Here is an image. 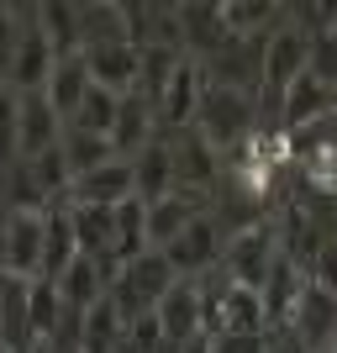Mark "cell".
Masks as SVG:
<instances>
[{
	"label": "cell",
	"instance_id": "35",
	"mask_svg": "<svg viewBox=\"0 0 337 353\" xmlns=\"http://www.w3.org/2000/svg\"><path fill=\"white\" fill-rule=\"evenodd\" d=\"M332 37H337V27H332Z\"/></svg>",
	"mask_w": 337,
	"mask_h": 353
},
{
	"label": "cell",
	"instance_id": "36",
	"mask_svg": "<svg viewBox=\"0 0 337 353\" xmlns=\"http://www.w3.org/2000/svg\"><path fill=\"white\" fill-rule=\"evenodd\" d=\"M74 353H79V348H74Z\"/></svg>",
	"mask_w": 337,
	"mask_h": 353
},
{
	"label": "cell",
	"instance_id": "17",
	"mask_svg": "<svg viewBox=\"0 0 337 353\" xmlns=\"http://www.w3.org/2000/svg\"><path fill=\"white\" fill-rule=\"evenodd\" d=\"M205 216V195H195V190H174V195H163V201H153L147 206V243L153 248H169L190 221H201Z\"/></svg>",
	"mask_w": 337,
	"mask_h": 353
},
{
	"label": "cell",
	"instance_id": "3",
	"mask_svg": "<svg viewBox=\"0 0 337 353\" xmlns=\"http://www.w3.org/2000/svg\"><path fill=\"white\" fill-rule=\"evenodd\" d=\"M311 43L316 32H306L300 21L279 27L264 37V53H258V79H264V105H285V90L311 69Z\"/></svg>",
	"mask_w": 337,
	"mask_h": 353
},
{
	"label": "cell",
	"instance_id": "2",
	"mask_svg": "<svg viewBox=\"0 0 337 353\" xmlns=\"http://www.w3.org/2000/svg\"><path fill=\"white\" fill-rule=\"evenodd\" d=\"M48 253V211L43 206H11L0 227V274L11 280H43Z\"/></svg>",
	"mask_w": 337,
	"mask_h": 353
},
{
	"label": "cell",
	"instance_id": "22",
	"mask_svg": "<svg viewBox=\"0 0 337 353\" xmlns=\"http://www.w3.org/2000/svg\"><path fill=\"white\" fill-rule=\"evenodd\" d=\"M127 343V316L116 311V301L105 295L95 306L85 311V322H79V353H116Z\"/></svg>",
	"mask_w": 337,
	"mask_h": 353
},
{
	"label": "cell",
	"instance_id": "5",
	"mask_svg": "<svg viewBox=\"0 0 337 353\" xmlns=\"http://www.w3.org/2000/svg\"><path fill=\"white\" fill-rule=\"evenodd\" d=\"M279 264V237L269 221L248 227V232H232L227 237V253H221V269H227V280L243 285V290H264L269 269Z\"/></svg>",
	"mask_w": 337,
	"mask_h": 353
},
{
	"label": "cell",
	"instance_id": "34",
	"mask_svg": "<svg viewBox=\"0 0 337 353\" xmlns=\"http://www.w3.org/2000/svg\"><path fill=\"white\" fill-rule=\"evenodd\" d=\"M32 353H53V348H48V343H37V348H32Z\"/></svg>",
	"mask_w": 337,
	"mask_h": 353
},
{
	"label": "cell",
	"instance_id": "12",
	"mask_svg": "<svg viewBox=\"0 0 337 353\" xmlns=\"http://www.w3.org/2000/svg\"><path fill=\"white\" fill-rule=\"evenodd\" d=\"M285 332H295L311 353H322L327 343L337 338V295L316 290V285L306 280V290H300V301H295V311H290V322H285Z\"/></svg>",
	"mask_w": 337,
	"mask_h": 353
},
{
	"label": "cell",
	"instance_id": "9",
	"mask_svg": "<svg viewBox=\"0 0 337 353\" xmlns=\"http://www.w3.org/2000/svg\"><path fill=\"white\" fill-rule=\"evenodd\" d=\"M159 327H163V343L169 348H185L190 338H205V295L195 280H174V290L159 301Z\"/></svg>",
	"mask_w": 337,
	"mask_h": 353
},
{
	"label": "cell",
	"instance_id": "7",
	"mask_svg": "<svg viewBox=\"0 0 337 353\" xmlns=\"http://www.w3.org/2000/svg\"><path fill=\"white\" fill-rule=\"evenodd\" d=\"M227 237H232V232H221V221L205 211L201 221H190V227L163 248V259H169V269H174L179 280H201V274H211V269L221 264Z\"/></svg>",
	"mask_w": 337,
	"mask_h": 353
},
{
	"label": "cell",
	"instance_id": "21",
	"mask_svg": "<svg viewBox=\"0 0 337 353\" xmlns=\"http://www.w3.org/2000/svg\"><path fill=\"white\" fill-rule=\"evenodd\" d=\"M43 95H48V105L59 111V121L69 127L74 111H79V101L90 95V69H85V59H79V53H74V59H59V63H53V74H48V90H43Z\"/></svg>",
	"mask_w": 337,
	"mask_h": 353
},
{
	"label": "cell",
	"instance_id": "8",
	"mask_svg": "<svg viewBox=\"0 0 337 353\" xmlns=\"http://www.w3.org/2000/svg\"><path fill=\"white\" fill-rule=\"evenodd\" d=\"M85 69H90V85L111 90V95H132L137 90V74H143V48L116 37V43H90L85 53Z\"/></svg>",
	"mask_w": 337,
	"mask_h": 353
},
{
	"label": "cell",
	"instance_id": "26",
	"mask_svg": "<svg viewBox=\"0 0 337 353\" xmlns=\"http://www.w3.org/2000/svg\"><path fill=\"white\" fill-rule=\"evenodd\" d=\"M79 259V243H74V221L69 211H48V253H43V280H59L63 269Z\"/></svg>",
	"mask_w": 337,
	"mask_h": 353
},
{
	"label": "cell",
	"instance_id": "23",
	"mask_svg": "<svg viewBox=\"0 0 337 353\" xmlns=\"http://www.w3.org/2000/svg\"><path fill=\"white\" fill-rule=\"evenodd\" d=\"M59 153H63V163H69V174H74V179L116 159V148H111V137L79 132V127H63V137H59Z\"/></svg>",
	"mask_w": 337,
	"mask_h": 353
},
{
	"label": "cell",
	"instance_id": "29",
	"mask_svg": "<svg viewBox=\"0 0 337 353\" xmlns=\"http://www.w3.org/2000/svg\"><path fill=\"white\" fill-rule=\"evenodd\" d=\"M21 6H0V79L11 74V63H16V43H21Z\"/></svg>",
	"mask_w": 337,
	"mask_h": 353
},
{
	"label": "cell",
	"instance_id": "27",
	"mask_svg": "<svg viewBox=\"0 0 337 353\" xmlns=\"http://www.w3.org/2000/svg\"><path fill=\"white\" fill-rule=\"evenodd\" d=\"M116 111H121V95H111V90L90 85V95L79 101V111H74L69 127H79V132H95V137H111V127H116Z\"/></svg>",
	"mask_w": 337,
	"mask_h": 353
},
{
	"label": "cell",
	"instance_id": "16",
	"mask_svg": "<svg viewBox=\"0 0 337 353\" xmlns=\"http://www.w3.org/2000/svg\"><path fill=\"white\" fill-rule=\"evenodd\" d=\"M27 285L0 274V353H32L37 332H32V311H27Z\"/></svg>",
	"mask_w": 337,
	"mask_h": 353
},
{
	"label": "cell",
	"instance_id": "24",
	"mask_svg": "<svg viewBox=\"0 0 337 353\" xmlns=\"http://www.w3.org/2000/svg\"><path fill=\"white\" fill-rule=\"evenodd\" d=\"M143 253H153V243H147V206L132 195V201L116 206V274H121V264H132Z\"/></svg>",
	"mask_w": 337,
	"mask_h": 353
},
{
	"label": "cell",
	"instance_id": "18",
	"mask_svg": "<svg viewBox=\"0 0 337 353\" xmlns=\"http://www.w3.org/2000/svg\"><path fill=\"white\" fill-rule=\"evenodd\" d=\"M327 117H332V85L306 69L290 90H285L279 121H285V132H300V127H316V121H327Z\"/></svg>",
	"mask_w": 337,
	"mask_h": 353
},
{
	"label": "cell",
	"instance_id": "33",
	"mask_svg": "<svg viewBox=\"0 0 337 353\" xmlns=\"http://www.w3.org/2000/svg\"><path fill=\"white\" fill-rule=\"evenodd\" d=\"M116 353H137V348H132V343H121V348H116Z\"/></svg>",
	"mask_w": 337,
	"mask_h": 353
},
{
	"label": "cell",
	"instance_id": "14",
	"mask_svg": "<svg viewBox=\"0 0 337 353\" xmlns=\"http://www.w3.org/2000/svg\"><path fill=\"white\" fill-rule=\"evenodd\" d=\"M111 280H116V274H111L101 259H85V253H79V259H74V264L63 269L53 285H59V295H63V311L85 316L95 301H105V295H111Z\"/></svg>",
	"mask_w": 337,
	"mask_h": 353
},
{
	"label": "cell",
	"instance_id": "11",
	"mask_svg": "<svg viewBox=\"0 0 337 353\" xmlns=\"http://www.w3.org/2000/svg\"><path fill=\"white\" fill-rule=\"evenodd\" d=\"M59 137H63V121L48 105V95H16V153H21V163L59 148Z\"/></svg>",
	"mask_w": 337,
	"mask_h": 353
},
{
	"label": "cell",
	"instance_id": "4",
	"mask_svg": "<svg viewBox=\"0 0 337 353\" xmlns=\"http://www.w3.org/2000/svg\"><path fill=\"white\" fill-rule=\"evenodd\" d=\"M174 280L179 274L169 269V259H163L159 248L132 259V264H121V274L111 280V301H116V311L127 316V327H132L137 316H147V311H159V301L174 290Z\"/></svg>",
	"mask_w": 337,
	"mask_h": 353
},
{
	"label": "cell",
	"instance_id": "6",
	"mask_svg": "<svg viewBox=\"0 0 337 353\" xmlns=\"http://www.w3.org/2000/svg\"><path fill=\"white\" fill-rule=\"evenodd\" d=\"M21 43H16V63L6 74V90L11 95H43L48 90V74L59 63V48L48 43V32L37 27V6H21Z\"/></svg>",
	"mask_w": 337,
	"mask_h": 353
},
{
	"label": "cell",
	"instance_id": "28",
	"mask_svg": "<svg viewBox=\"0 0 337 353\" xmlns=\"http://www.w3.org/2000/svg\"><path fill=\"white\" fill-rule=\"evenodd\" d=\"M306 280L316 285V290L337 295V232L327 237L322 248H316V259H311V264H306Z\"/></svg>",
	"mask_w": 337,
	"mask_h": 353
},
{
	"label": "cell",
	"instance_id": "20",
	"mask_svg": "<svg viewBox=\"0 0 337 353\" xmlns=\"http://www.w3.org/2000/svg\"><path fill=\"white\" fill-rule=\"evenodd\" d=\"M174 21H179V37L195 53H211V59H216L221 48L237 43L232 32H227V21H221V6H174Z\"/></svg>",
	"mask_w": 337,
	"mask_h": 353
},
{
	"label": "cell",
	"instance_id": "10",
	"mask_svg": "<svg viewBox=\"0 0 337 353\" xmlns=\"http://www.w3.org/2000/svg\"><path fill=\"white\" fill-rule=\"evenodd\" d=\"M121 201H132V159H111L101 169H90L69 185V201L63 211L74 206H121Z\"/></svg>",
	"mask_w": 337,
	"mask_h": 353
},
{
	"label": "cell",
	"instance_id": "19",
	"mask_svg": "<svg viewBox=\"0 0 337 353\" xmlns=\"http://www.w3.org/2000/svg\"><path fill=\"white\" fill-rule=\"evenodd\" d=\"M159 137V117L143 95H121V111H116V127H111V148L116 159H137L147 143Z\"/></svg>",
	"mask_w": 337,
	"mask_h": 353
},
{
	"label": "cell",
	"instance_id": "15",
	"mask_svg": "<svg viewBox=\"0 0 337 353\" xmlns=\"http://www.w3.org/2000/svg\"><path fill=\"white\" fill-rule=\"evenodd\" d=\"M169 148H174V179H179V190L205 195L211 185H216V148L205 143L195 127L174 132V137H169Z\"/></svg>",
	"mask_w": 337,
	"mask_h": 353
},
{
	"label": "cell",
	"instance_id": "13",
	"mask_svg": "<svg viewBox=\"0 0 337 353\" xmlns=\"http://www.w3.org/2000/svg\"><path fill=\"white\" fill-rule=\"evenodd\" d=\"M174 190H179V179H174V148H169V137L159 132L132 159V195L143 201V206H153V201H163V195H174Z\"/></svg>",
	"mask_w": 337,
	"mask_h": 353
},
{
	"label": "cell",
	"instance_id": "1",
	"mask_svg": "<svg viewBox=\"0 0 337 353\" xmlns=\"http://www.w3.org/2000/svg\"><path fill=\"white\" fill-rule=\"evenodd\" d=\"M253 121H258V95L237 85H216L205 79L201 85V105H195V132L216 148H237L253 137Z\"/></svg>",
	"mask_w": 337,
	"mask_h": 353
},
{
	"label": "cell",
	"instance_id": "32",
	"mask_svg": "<svg viewBox=\"0 0 337 353\" xmlns=\"http://www.w3.org/2000/svg\"><path fill=\"white\" fill-rule=\"evenodd\" d=\"M174 353H211V343H205V338H190L185 348H174Z\"/></svg>",
	"mask_w": 337,
	"mask_h": 353
},
{
	"label": "cell",
	"instance_id": "25",
	"mask_svg": "<svg viewBox=\"0 0 337 353\" xmlns=\"http://www.w3.org/2000/svg\"><path fill=\"white\" fill-rule=\"evenodd\" d=\"M27 311H32V332H37V343H53L63 332V295L53 280H32L27 285Z\"/></svg>",
	"mask_w": 337,
	"mask_h": 353
},
{
	"label": "cell",
	"instance_id": "31",
	"mask_svg": "<svg viewBox=\"0 0 337 353\" xmlns=\"http://www.w3.org/2000/svg\"><path fill=\"white\" fill-rule=\"evenodd\" d=\"M127 343H132L137 353H159L163 348V327H159V316L147 311V316H137L132 327H127Z\"/></svg>",
	"mask_w": 337,
	"mask_h": 353
},
{
	"label": "cell",
	"instance_id": "30",
	"mask_svg": "<svg viewBox=\"0 0 337 353\" xmlns=\"http://www.w3.org/2000/svg\"><path fill=\"white\" fill-rule=\"evenodd\" d=\"M211 343V353H269V332H216Z\"/></svg>",
	"mask_w": 337,
	"mask_h": 353
}]
</instances>
